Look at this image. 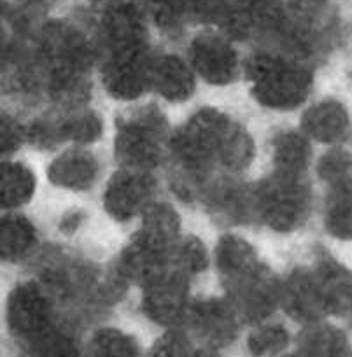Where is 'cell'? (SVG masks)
Wrapping results in <instances>:
<instances>
[{
	"label": "cell",
	"instance_id": "1",
	"mask_svg": "<svg viewBox=\"0 0 352 357\" xmlns=\"http://www.w3.org/2000/svg\"><path fill=\"white\" fill-rule=\"evenodd\" d=\"M231 125L233 121L223 112L216 109H202L179 128L172 137L170 146L184 170L181 175L184 181L198 184L200 188L207 170L212 167L214 161H219Z\"/></svg>",
	"mask_w": 352,
	"mask_h": 357
},
{
	"label": "cell",
	"instance_id": "2",
	"mask_svg": "<svg viewBox=\"0 0 352 357\" xmlns=\"http://www.w3.org/2000/svg\"><path fill=\"white\" fill-rule=\"evenodd\" d=\"M41 53L54 93L68 98L81 93L82 75L93 56L88 40L72 26L50 23L44 29Z\"/></svg>",
	"mask_w": 352,
	"mask_h": 357
},
{
	"label": "cell",
	"instance_id": "3",
	"mask_svg": "<svg viewBox=\"0 0 352 357\" xmlns=\"http://www.w3.org/2000/svg\"><path fill=\"white\" fill-rule=\"evenodd\" d=\"M253 97L261 105L289 111L303 104L312 86V74L274 54H256L247 63Z\"/></svg>",
	"mask_w": 352,
	"mask_h": 357
},
{
	"label": "cell",
	"instance_id": "4",
	"mask_svg": "<svg viewBox=\"0 0 352 357\" xmlns=\"http://www.w3.org/2000/svg\"><path fill=\"white\" fill-rule=\"evenodd\" d=\"M254 211L272 229L293 231L303 225L310 212V190L303 175L275 172L253 191Z\"/></svg>",
	"mask_w": 352,
	"mask_h": 357
},
{
	"label": "cell",
	"instance_id": "5",
	"mask_svg": "<svg viewBox=\"0 0 352 357\" xmlns=\"http://www.w3.org/2000/svg\"><path fill=\"white\" fill-rule=\"evenodd\" d=\"M167 121L153 107L140 109L119 123L116 137V156L126 170L149 174L163 154Z\"/></svg>",
	"mask_w": 352,
	"mask_h": 357
},
{
	"label": "cell",
	"instance_id": "6",
	"mask_svg": "<svg viewBox=\"0 0 352 357\" xmlns=\"http://www.w3.org/2000/svg\"><path fill=\"white\" fill-rule=\"evenodd\" d=\"M226 289L228 303L233 307L239 319L260 324L277 308L281 282L260 263L244 275L228 280Z\"/></svg>",
	"mask_w": 352,
	"mask_h": 357
},
{
	"label": "cell",
	"instance_id": "7",
	"mask_svg": "<svg viewBox=\"0 0 352 357\" xmlns=\"http://www.w3.org/2000/svg\"><path fill=\"white\" fill-rule=\"evenodd\" d=\"M8 324L16 338L34 343L53 329V307L47 294L32 282L15 287L8 300Z\"/></svg>",
	"mask_w": 352,
	"mask_h": 357
},
{
	"label": "cell",
	"instance_id": "8",
	"mask_svg": "<svg viewBox=\"0 0 352 357\" xmlns=\"http://www.w3.org/2000/svg\"><path fill=\"white\" fill-rule=\"evenodd\" d=\"M144 289L142 308L151 321L170 328L184 321L189 310L188 277L168 270Z\"/></svg>",
	"mask_w": 352,
	"mask_h": 357
},
{
	"label": "cell",
	"instance_id": "9",
	"mask_svg": "<svg viewBox=\"0 0 352 357\" xmlns=\"http://www.w3.org/2000/svg\"><path fill=\"white\" fill-rule=\"evenodd\" d=\"M151 60L146 50L110 54L103 65V84L112 97L133 100L151 88Z\"/></svg>",
	"mask_w": 352,
	"mask_h": 357
},
{
	"label": "cell",
	"instance_id": "10",
	"mask_svg": "<svg viewBox=\"0 0 352 357\" xmlns=\"http://www.w3.org/2000/svg\"><path fill=\"white\" fill-rule=\"evenodd\" d=\"M153 193V181L149 174L133 170H119L107 184L103 205L116 221H130L146 211Z\"/></svg>",
	"mask_w": 352,
	"mask_h": 357
},
{
	"label": "cell",
	"instance_id": "11",
	"mask_svg": "<svg viewBox=\"0 0 352 357\" xmlns=\"http://www.w3.org/2000/svg\"><path fill=\"white\" fill-rule=\"evenodd\" d=\"M193 68L212 84H228L239 74L237 51L224 36L203 32L191 44Z\"/></svg>",
	"mask_w": 352,
	"mask_h": 357
},
{
	"label": "cell",
	"instance_id": "12",
	"mask_svg": "<svg viewBox=\"0 0 352 357\" xmlns=\"http://www.w3.org/2000/svg\"><path fill=\"white\" fill-rule=\"evenodd\" d=\"M279 305H282L295 321L305 324L319 322L326 315L316 275L305 268L295 270L284 282H281Z\"/></svg>",
	"mask_w": 352,
	"mask_h": 357
},
{
	"label": "cell",
	"instance_id": "13",
	"mask_svg": "<svg viewBox=\"0 0 352 357\" xmlns=\"http://www.w3.org/2000/svg\"><path fill=\"white\" fill-rule=\"evenodd\" d=\"M186 317L209 349L230 345L239 331V315L228 300L200 301L189 308Z\"/></svg>",
	"mask_w": 352,
	"mask_h": 357
},
{
	"label": "cell",
	"instance_id": "14",
	"mask_svg": "<svg viewBox=\"0 0 352 357\" xmlns=\"http://www.w3.org/2000/svg\"><path fill=\"white\" fill-rule=\"evenodd\" d=\"M103 37L110 54L146 50V26L133 6L122 4L109 9L103 18Z\"/></svg>",
	"mask_w": 352,
	"mask_h": 357
},
{
	"label": "cell",
	"instance_id": "15",
	"mask_svg": "<svg viewBox=\"0 0 352 357\" xmlns=\"http://www.w3.org/2000/svg\"><path fill=\"white\" fill-rule=\"evenodd\" d=\"M151 88L170 102L188 100L195 91V75L179 56H161L151 63Z\"/></svg>",
	"mask_w": 352,
	"mask_h": 357
},
{
	"label": "cell",
	"instance_id": "16",
	"mask_svg": "<svg viewBox=\"0 0 352 357\" xmlns=\"http://www.w3.org/2000/svg\"><path fill=\"white\" fill-rule=\"evenodd\" d=\"M302 126L305 135L317 142H342L349 135L347 109L335 100L321 102L305 112Z\"/></svg>",
	"mask_w": 352,
	"mask_h": 357
},
{
	"label": "cell",
	"instance_id": "17",
	"mask_svg": "<svg viewBox=\"0 0 352 357\" xmlns=\"http://www.w3.org/2000/svg\"><path fill=\"white\" fill-rule=\"evenodd\" d=\"M326 314L345 315L351 308V275L347 268L331 257H321L314 270Z\"/></svg>",
	"mask_w": 352,
	"mask_h": 357
},
{
	"label": "cell",
	"instance_id": "18",
	"mask_svg": "<svg viewBox=\"0 0 352 357\" xmlns=\"http://www.w3.org/2000/svg\"><path fill=\"white\" fill-rule=\"evenodd\" d=\"M96 172L98 165L88 151L71 149L51 163L47 175L54 186L81 191L88 190L95 183Z\"/></svg>",
	"mask_w": 352,
	"mask_h": 357
},
{
	"label": "cell",
	"instance_id": "19",
	"mask_svg": "<svg viewBox=\"0 0 352 357\" xmlns=\"http://www.w3.org/2000/svg\"><path fill=\"white\" fill-rule=\"evenodd\" d=\"M295 357H347V336L331 324H307L298 338Z\"/></svg>",
	"mask_w": 352,
	"mask_h": 357
},
{
	"label": "cell",
	"instance_id": "20",
	"mask_svg": "<svg viewBox=\"0 0 352 357\" xmlns=\"http://www.w3.org/2000/svg\"><path fill=\"white\" fill-rule=\"evenodd\" d=\"M142 214L144 221L137 235L146 240V242L160 247V249L174 252L179 229H181L179 215L175 214L174 208L165 204H154L147 205Z\"/></svg>",
	"mask_w": 352,
	"mask_h": 357
},
{
	"label": "cell",
	"instance_id": "21",
	"mask_svg": "<svg viewBox=\"0 0 352 357\" xmlns=\"http://www.w3.org/2000/svg\"><path fill=\"white\" fill-rule=\"evenodd\" d=\"M36 245V228L22 215L0 218V261L23 259Z\"/></svg>",
	"mask_w": 352,
	"mask_h": 357
},
{
	"label": "cell",
	"instance_id": "22",
	"mask_svg": "<svg viewBox=\"0 0 352 357\" xmlns=\"http://www.w3.org/2000/svg\"><path fill=\"white\" fill-rule=\"evenodd\" d=\"M36 191L32 170L22 163L0 161V208H15L27 204Z\"/></svg>",
	"mask_w": 352,
	"mask_h": 357
},
{
	"label": "cell",
	"instance_id": "23",
	"mask_svg": "<svg viewBox=\"0 0 352 357\" xmlns=\"http://www.w3.org/2000/svg\"><path fill=\"white\" fill-rule=\"evenodd\" d=\"M216 263L221 275L228 282V280L237 279V277L253 270L256 264H260V261H258L254 249L246 240L226 235L224 238H221L219 245H217Z\"/></svg>",
	"mask_w": 352,
	"mask_h": 357
},
{
	"label": "cell",
	"instance_id": "24",
	"mask_svg": "<svg viewBox=\"0 0 352 357\" xmlns=\"http://www.w3.org/2000/svg\"><path fill=\"white\" fill-rule=\"evenodd\" d=\"M275 172L289 175H303L310 161L309 140L295 132L282 133L274 144Z\"/></svg>",
	"mask_w": 352,
	"mask_h": 357
},
{
	"label": "cell",
	"instance_id": "25",
	"mask_svg": "<svg viewBox=\"0 0 352 357\" xmlns=\"http://www.w3.org/2000/svg\"><path fill=\"white\" fill-rule=\"evenodd\" d=\"M85 357H139V347L123 331L100 329L89 340Z\"/></svg>",
	"mask_w": 352,
	"mask_h": 357
},
{
	"label": "cell",
	"instance_id": "26",
	"mask_svg": "<svg viewBox=\"0 0 352 357\" xmlns=\"http://www.w3.org/2000/svg\"><path fill=\"white\" fill-rule=\"evenodd\" d=\"M254 158V142L249 133L240 125L233 121L226 140H224L223 151H221L219 163L230 170H242L253 161Z\"/></svg>",
	"mask_w": 352,
	"mask_h": 357
},
{
	"label": "cell",
	"instance_id": "27",
	"mask_svg": "<svg viewBox=\"0 0 352 357\" xmlns=\"http://www.w3.org/2000/svg\"><path fill=\"white\" fill-rule=\"evenodd\" d=\"M326 226L335 236L347 240L351 236V184L331 188L328 198Z\"/></svg>",
	"mask_w": 352,
	"mask_h": 357
},
{
	"label": "cell",
	"instance_id": "28",
	"mask_svg": "<svg viewBox=\"0 0 352 357\" xmlns=\"http://www.w3.org/2000/svg\"><path fill=\"white\" fill-rule=\"evenodd\" d=\"M289 333L284 326L267 324L254 329L247 338V347L254 357H275L289 345Z\"/></svg>",
	"mask_w": 352,
	"mask_h": 357
},
{
	"label": "cell",
	"instance_id": "29",
	"mask_svg": "<svg viewBox=\"0 0 352 357\" xmlns=\"http://www.w3.org/2000/svg\"><path fill=\"white\" fill-rule=\"evenodd\" d=\"M54 123H57L60 142L61 140H72L75 144H89L102 135V119L91 112H85V114L74 116V118L65 119V121Z\"/></svg>",
	"mask_w": 352,
	"mask_h": 357
},
{
	"label": "cell",
	"instance_id": "30",
	"mask_svg": "<svg viewBox=\"0 0 352 357\" xmlns=\"http://www.w3.org/2000/svg\"><path fill=\"white\" fill-rule=\"evenodd\" d=\"M172 259L175 261V270L182 275H193V273L203 272L209 266V252L205 245L196 238H186L184 242L174 247Z\"/></svg>",
	"mask_w": 352,
	"mask_h": 357
},
{
	"label": "cell",
	"instance_id": "31",
	"mask_svg": "<svg viewBox=\"0 0 352 357\" xmlns=\"http://www.w3.org/2000/svg\"><path fill=\"white\" fill-rule=\"evenodd\" d=\"M319 175L331 188L351 184V156L342 149H335L323 156L319 163Z\"/></svg>",
	"mask_w": 352,
	"mask_h": 357
},
{
	"label": "cell",
	"instance_id": "32",
	"mask_svg": "<svg viewBox=\"0 0 352 357\" xmlns=\"http://www.w3.org/2000/svg\"><path fill=\"white\" fill-rule=\"evenodd\" d=\"M30 345L32 357H79L74 342L54 328Z\"/></svg>",
	"mask_w": 352,
	"mask_h": 357
},
{
	"label": "cell",
	"instance_id": "33",
	"mask_svg": "<svg viewBox=\"0 0 352 357\" xmlns=\"http://www.w3.org/2000/svg\"><path fill=\"white\" fill-rule=\"evenodd\" d=\"M191 342L184 333L170 329L154 342L149 357H193Z\"/></svg>",
	"mask_w": 352,
	"mask_h": 357
},
{
	"label": "cell",
	"instance_id": "34",
	"mask_svg": "<svg viewBox=\"0 0 352 357\" xmlns=\"http://www.w3.org/2000/svg\"><path fill=\"white\" fill-rule=\"evenodd\" d=\"M25 140V128L6 112H0V158L15 153Z\"/></svg>",
	"mask_w": 352,
	"mask_h": 357
},
{
	"label": "cell",
	"instance_id": "35",
	"mask_svg": "<svg viewBox=\"0 0 352 357\" xmlns=\"http://www.w3.org/2000/svg\"><path fill=\"white\" fill-rule=\"evenodd\" d=\"M193 357H219V356H217L216 349H209V347H205V349H200L198 352L193 354Z\"/></svg>",
	"mask_w": 352,
	"mask_h": 357
},
{
	"label": "cell",
	"instance_id": "36",
	"mask_svg": "<svg viewBox=\"0 0 352 357\" xmlns=\"http://www.w3.org/2000/svg\"><path fill=\"white\" fill-rule=\"evenodd\" d=\"M20 4H23V6H27V8H34V6H41V4H44V2H46V0H18Z\"/></svg>",
	"mask_w": 352,
	"mask_h": 357
},
{
	"label": "cell",
	"instance_id": "37",
	"mask_svg": "<svg viewBox=\"0 0 352 357\" xmlns=\"http://www.w3.org/2000/svg\"><path fill=\"white\" fill-rule=\"evenodd\" d=\"M286 357H295V356H293V354H291V356H286Z\"/></svg>",
	"mask_w": 352,
	"mask_h": 357
}]
</instances>
